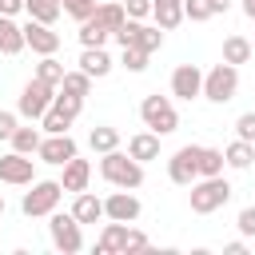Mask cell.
<instances>
[{"mask_svg": "<svg viewBox=\"0 0 255 255\" xmlns=\"http://www.w3.org/2000/svg\"><path fill=\"white\" fill-rule=\"evenodd\" d=\"M100 175L112 183V187H128V191H135V187H143V163L135 159V155H128V151H104L100 155Z\"/></svg>", "mask_w": 255, "mask_h": 255, "instance_id": "6da1fadb", "label": "cell"}, {"mask_svg": "<svg viewBox=\"0 0 255 255\" xmlns=\"http://www.w3.org/2000/svg\"><path fill=\"white\" fill-rule=\"evenodd\" d=\"M227 199H231V183H227L223 175H203V179H195L191 191H187V203H191L195 215H211V211L227 207Z\"/></svg>", "mask_w": 255, "mask_h": 255, "instance_id": "7a4b0ae2", "label": "cell"}, {"mask_svg": "<svg viewBox=\"0 0 255 255\" xmlns=\"http://www.w3.org/2000/svg\"><path fill=\"white\" fill-rule=\"evenodd\" d=\"M139 120H143V128H151L155 135H171V131L179 128V112H175L171 96H159V92H151V96L139 100Z\"/></svg>", "mask_w": 255, "mask_h": 255, "instance_id": "3957f363", "label": "cell"}, {"mask_svg": "<svg viewBox=\"0 0 255 255\" xmlns=\"http://www.w3.org/2000/svg\"><path fill=\"white\" fill-rule=\"evenodd\" d=\"M48 239L60 255H76V251H84V223L72 211H52L48 215Z\"/></svg>", "mask_w": 255, "mask_h": 255, "instance_id": "277c9868", "label": "cell"}, {"mask_svg": "<svg viewBox=\"0 0 255 255\" xmlns=\"http://www.w3.org/2000/svg\"><path fill=\"white\" fill-rule=\"evenodd\" d=\"M60 195H64V183L60 179H32V191H24L20 199V211L28 219H44L60 207Z\"/></svg>", "mask_w": 255, "mask_h": 255, "instance_id": "5b68a950", "label": "cell"}, {"mask_svg": "<svg viewBox=\"0 0 255 255\" xmlns=\"http://www.w3.org/2000/svg\"><path fill=\"white\" fill-rule=\"evenodd\" d=\"M239 92V68L235 64H215L211 72H203V100L207 104H231Z\"/></svg>", "mask_w": 255, "mask_h": 255, "instance_id": "8992f818", "label": "cell"}, {"mask_svg": "<svg viewBox=\"0 0 255 255\" xmlns=\"http://www.w3.org/2000/svg\"><path fill=\"white\" fill-rule=\"evenodd\" d=\"M52 100H56V84H44L40 76H32L24 88H20V100H16V112L24 116V120H32V124H40L44 120V112L52 108Z\"/></svg>", "mask_w": 255, "mask_h": 255, "instance_id": "52a82bcc", "label": "cell"}, {"mask_svg": "<svg viewBox=\"0 0 255 255\" xmlns=\"http://www.w3.org/2000/svg\"><path fill=\"white\" fill-rule=\"evenodd\" d=\"M167 179L175 187H191L199 179V143H183L171 159H167Z\"/></svg>", "mask_w": 255, "mask_h": 255, "instance_id": "ba28073f", "label": "cell"}, {"mask_svg": "<svg viewBox=\"0 0 255 255\" xmlns=\"http://www.w3.org/2000/svg\"><path fill=\"white\" fill-rule=\"evenodd\" d=\"M36 179V159L24 155V151H8L0 155V183H12V187H32Z\"/></svg>", "mask_w": 255, "mask_h": 255, "instance_id": "9c48e42d", "label": "cell"}, {"mask_svg": "<svg viewBox=\"0 0 255 255\" xmlns=\"http://www.w3.org/2000/svg\"><path fill=\"white\" fill-rule=\"evenodd\" d=\"M40 163H52V167H64L72 155H80V143L72 139V131H60V135H44L40 139Z\"/></svg>", "mask_w": 255, "mask_h": 255, "instance_id": "30bf717a", "label": "cell"}, {"mask_svg": "<svg viewBox=\"0 0 255 255\" xmlns=\"http://www.w3.org/2000/svg\"><path fill=\"white\" fill-rule=\"evenodd\" d=\"M171 96L175 100H199L203 96V68L199 64H179L175 72H171Z\"/></svg>", "mask_w": 255, "mask_h": 255, "instance_id": "8fae6325", "label": "cell"}, {"mask_svg": "<svg viewBox=\"0 0 255 255\" xmlns=\"http://www.w3.org/2000/svg\"><path fill=\"white\" fill-rule=\"evenodd\" d=\"M139 211H143V203H139V195H135V191H128V187H116V191L104 199V215H108V219L135 223V219H139Z\"/></svg>", "mask_w": 255, "mask_h": 255, "instance_id": "7c38bea8", "label": "cell"}, {"mask_svg": "<svg viewBox=\"0 0 255 255\" xmlns=\"http://www.w3.org/2000/svg\"><path fill=\"white\" fill-rule=\"evenodd\" d=\"M24 40H28V48H32L36 56H56V52H60V32H52V24H40V20H32V16H28V24H24Z\"/></svg>", "mask_w": 255, "mask_h": 255, "instance_id": "4fadbf2b", "label": "cell"}, {"mask_svg": "<svg viewBox=\"0 0 255 255\" xmlns=\"http://www.w3.org/2000/svg\"><path fill=\"white\" fill-rule=\"evenodd\" d=\"M128 227L131 223H120V219H108L100 239H96V255H124L128 247Z\"/></svg>", "mask_w": 255, "mask_h": 255, "instance_id": "5bb4252c", "label": "cell"}, {"mask_svg": "<svg viewBox=\"0 0 255 255\" xmlns=\"http://www.w3.org/2000/svg\"><path fill=\"white\" fill-rule=\"evenodd\" d=\"M60 183H64V191H88V183H92V163L88 159H80V155H72L68 163H64V175H60Z\"/></svg>", "mask_w": 255, "mask_h": 255, "instance_id": "9a60e30c", "label": "cell"}, {"mask_svg": "<svg viewBox=\"0 0 255 255\" xmlns=\"http://www.w3.org/2000/svg\"><path fill=\"white\" fill-rule=\"evenodd\" d=\"M24 48V24H16V16H0V56H20Z\"/></svg>", "mask_w": 255, "mask_h": 255, "instance_id": "2e32d148", "label": "cell"}, {"mask_svg": "<svg viewBox=\"0 0 255 255\" xmlns=\"http://www.w3.org/2000/svg\"><path fill=\"white\" fill-rule=\"evenodd\" d=\"M80 68H84L92 80H104V76H112L116 60H112L108 48H84V52H80Z\"/></svg>", "mask_w": 255, "mask_h": 255, "instance_id": "e0dca14e", "label": "cell"}, {"mask_svg": "<svg viewBox=\"0 0 255 255\" xmlns=\"http://www.w3.org/2000/svg\"><path fill=\"white\" fill-rule=\"evenodd\" d=\"M159 139H163V135H155L151 128H147V131H135V135L128 139V155H135L139 163H151V159H159Z\"/></svg>", "mask_w": 255, "mask_h": 255, "instance_id": "ac0fdd59", "label": "cell"}, {"mask_svg": "<svg viewBox=\"0 0 255 255\" xmlns=\"http://www.w3.org/2000/svg\"><path fill=\"white\" fill-rule=\"evenodd\" d=\"M72 215H76L80 223H100V219H108V215H104V199L92 195V191H76V199H72Z\"/></svg>", "mask_w": 255, "mask_h": 255, "instance_id": "d6986e66", "label": "cell"}, {"mask_svg": "<svg viewBox=\"0 0 255 255\" xmlns=\"http://www.w3.org/2000/svg\"><path fill=\"white\" fill-rule=\"evenodd\" d=\"M223 159H227V167H231V171H247V167L255 163V143L235 135V139L223 147Z\"/></svg>", "mask_w": 255, "mask_h": 255, "instance_id": "ffe728a7", "label": "cell"}, {"mask_svg": "<svg viewBox=\"0 0 255 255\" xmlns=\"http://www.w3.org/2000/svg\"><path fill=\"white\" fill-rule=\"evenodd\" d=\"M151 16H155V24L163 32H171V28H179L187 20L183 16V0H151Z\"/></svg>", "mask_w": 255, "mask_h": 255, "instance_id": "44dd1931", "label": "cell"}, {"mask_svg": "<svg viewBox=\"0 0 255 255\" xmlns=\"http://www.w3.org/2000/svg\"><path fill=\"white\" fill-rule=\"evenodd\" d=\"M128 48H139V52H147V56H151V52H159V48H163V28H159V24H143V20H139V24H135V40H131Z\"/></svg>", "mask_w": 255, "mask_h": 255, "instance_id": "7402d4cb", "label": "cell"}, {"mask_svg": "<svg viewBox=\"0 0 255 255\" xmlns=\"http://www.w3.org/2000/svg\"><path fill=\"white\" fill-rule=\"evenodd\" d=\"M40 139H44V131H40V128H32V120H28V124H20V128L12 131V139H8V143H12V151L36 155V151H40Z\"/></svg>", "mask_w": 255, "mask_h": 255, "instance_id": "603a6c76", "label": "cell"}, {"mask_svg": "<svg viewBox=\"0 0 255 255\" xmlns=\"http://www.w3.org/2000/svg\"><path fill=\"white\" fill-rule=\"evenodd\" d=\"M76 36H80V48H104V44L112 40V32H108V28H104L96 16L80 20V32H76Z\"/></svg>", "mask_w": 255, "mask_h": 255, "instance_id": "cb8c5ba5", "label": "cell"}, {"mask_svg": "<svg viewBox=\"0 0 255 255\" xmlns=\"http://www.w3.org/2000/svg\"><path fill=\"white\" fill-rule=\"evenodd\" d=\"M88 147H92L96 155H104V151H116V147H120V131H116L112 124H96V128L88 131Z\"/></svg>", "mask_w": 255, "mask_h": 255, "instance_id": "d4e9b609", "label": "cell"}, {"mask_svg": "<svg viewBox=\"0 0 255 255\" xmlns=\"http://www.w3.org/2000/svg\"><path fill=\"white\" fill-rule=\"evenodd\" d=\"M251 56H255V44H251L247 36H227V40H223V60H227V64L239 68V64H247Z\"/></svg>", "mask_w": 255, "mask_h": 255, "instance_id": "484cf974", "label": "cell"}, {"mask_svg": "<svg viewBox=\"0 0 255 255\" xmlns=\"http://www.w3.org/2000/svg\"><path fill=\"white\" fill-rule=\"evenodd\" d=\"M24 12L32 20H40V24H56L64 8H60V0H24Z\"/></svg>", "mask_w": 255, "mask_h": 255, "instance_id": "4316f807", "label": "cell"}, {"mask_svg": "<svg viewBox=\"0 0 255 255\" xmlns=\"http://www.w3.org/2000/svg\"><path fill=\"white\" fill-rule=\"evenodd\" d=\"M96 20H100L108 32H116V28L128 20V12H124V0H108V4H100V8H96Z\"/></svg>", "mask_w": 255, "mask_h": 255, "instance_id": "83f0119b", "label": "cell"}, {"mask_svg": "<svg viewBox=\"0 0 255 255\" xmlns=\"http://www.w3.org/2000/svg\"><path fill=\"white\" fill-rule=\"evenodd\" d=\"M72 124H76V120H72L68 112H60V108L52 104V108L44 112V120H40V131H44V135H60V131H68Z\"/></svg>", "mask_w": 255, "mask_h": 255, "instance_id": "f1b7e54d", "label": "cell"}, {"mask_svg": "<svg viewBox=\"0 0 255 255\" xmlns=\"http://www.w3.org/2000/svg\"><path fill=\"white\" fill-rule=\"evenodd\" d=\"M60 92H68V96H88L92 92V76L84 72V68H76V72H64V84H60Z\"/></svg>", "mask_w": 255, "mask_h": 255, "instance_id": "f546056e", "label": "cell"}, {"mask_svg": "<svg viewBox=\"0 0 255 255\" xmlns=\"http://www.w3.org/2000/svg\"><path fill=\"white\" fill-rule=\"evenodd\" d=\"M223 167H227V159H223L219 147H199V179L203 175H223Z\"/></svg>", "mask_w": 255, "mask_h": 255, "instance_id": "4dcf8cb0", "label": "cell"}, {"mask_svg": "<svg viewBox=\"0 0 255 255\" xmlns=\"http://www.w3.org/2000/svg\"><path fill=\"white\" fill-rule=\"evenodd\" d=\"M64 72H68V68H64L56 56H40V64H36V76H40L44 84H56V88L64 84Z\"/></svg>", "mask_w": 255, "mask_h": 255, "instance_id": "1f68e13d", "label": "cell"}, {"mask_svg": "<svg viewBox=\"0 0 255 255\" xmlns=\"http://www.w3.org/2000/svg\"><path fill=\"white\" fill-rule=\"evenodd\" d=\"M60 8H64V16H72V20L80 24V20L96 16V8H100V4H96V0H60Z\"/></svg>", "mask_w": 255, "mask_h": 255, "instance_id": "d6a6232c", "label": "cell"}, {"mask_svg": "<svg viewBox=\"0 0 255 255\" xmlns=\"http://www.w3.org/2000/svg\"><path fill=\"white\" fill-rule=\"evenodd\" d=\"M120 68H128V72H147V52H139V48H120Z\"/></svg>", "mask_w": 255, "mask_h": 255, "instance_id": "836d02e7", "label": "cell"}, {"mask_svg": "<svg viewBox=\"0 0 255 255\" xmlns=\"http://www.w3.org/2000/svg\"><path fill=\"white\" fill-rule=\"evenodd\" d=\"M183 16L195 20V24H203V20L215 16V8H211V0H183Z\"/></svg>", "mask_w": 255, "mask_h": 255, "instance_id": "e575fe53", "label": "cell"}, {"mask_svg": "<svg viewBox=\"0 0 255 255\" xmlns=\"http://www.w3.org/2000/svg\"><path fill=\"white\" fill-rule=\"evenodd\" d=\"M235 227H239L243 239H251V235H255V207H243V211L235 215Z\"/></svg>", "mask_w": 255, "mask_h": 255, "instance_id": "d590c367", "label": "cell"}, {"mask_svg": "<svg viewBox=\"0 0 255 255\" xmlns=\"http://www.w3.org/2000/svg\"><path fill=\"white\" fill-rule=\"evenodd\" d=\"M235 135H239V139H251V143H255V112H243V116L235 120Z\"/></svg>", "mask_w": 255, "mask_h": 255, "instance_id": "8d00e7d4", "label": "cell"}, {"mask_svg": "<svg viewBox=\"0 0 255 255\" xmlns=\"http://www.w3.org/2000/svg\"><path fill=\"white\" fill-rule=\"evenodd\" d=\"M124 12L131 20H147L151 16V0H124Z\"/></svg>", "mask_w": 255, "mask_h": 255, "instance_id": "74e56055", "label": "cell"}, {"mask_svg": "<svg viewBox=\"0 0 255 255\" xmlns=\"http://www.w3.org/2000/svg\"><path fill=\"white\" fill-rule=\"evenodd\" d=\"M16 128H20V112H4L0 108V139H12Z\"/></svg>", "mask_w": 255, "mask_h": 255, "instance_id": "f35d334b", "label": "cell"}, {"mask_svg": "<svg viewBox=\"0 0 255 255\" xmlns=\"http://www.w3.org/2000/svg\"><path fill=\"white\" fill-rule=\"evenodd\" d=\"M147 247H151V239H147L143 231L128 227V247H124V255H128V251H147Z\"/></svg>", "mask_w": 255, "mask_h": 255, "instance_id": "ab89813d", "label": "cell"}, {"mask_svg": "<svg viewBox=\"0 0 255 255\" xmlns=\"http://www.w3.org/2000/svg\"><path fill=\"white\" fill-rule=\"evenodd\" d=\"M24 12V0H0V16H16Z\"/></svg>", "mask_w": 255, "mask_h": 255, "instance_id": "60d3db41", "label": "cell"}, {"mask_svg": "<svg viewBox=\"0 0 255 255\" xmlns=\"http://www.w3.org/2000/svg\"><path fill=\"white\" fill-rule=\"evenodd\" d=\"M223 255H247V243H243V239H231V243L223 247Z\"/></svg>", "mask_w": 255, "mask_h": 255, "instance_id": "b9f144b4", "label": "cell"}, {"mask_svg": "<svg viewBox=\"0 0 255 255\" xmlns=\"http://www.w3.org/2000/svg\"><path fill=\"white\" fill-rule=\"evenodd\" d=\"M211 8H215V16H219V12H227V8H231V0H211Z\"/></svg>", "mask_w": 255, "mask_h": 255, "instance_id": "7bdbcfd3", "label": "cell"}, {"mask_svg": "<svg viewBox=\"0 0 255 255\" xmlns=\"http://www.w3.org/2000/svg\"><path fill=\"white\" fill-rule=\"evenodd\" d=\"M243 16H247V20H255V0H243Z\"/></svg>", "mask_w": 255, "mask_h": 255, "instance_id": "ee69618b", "label": "cell"}, {"mask_svg": "<svg viewBox=\"0 0 255 255\" xmlns=\"http://www.w3.org/2000/svg\"><path fill=\"white\" fill-rule=\"evenodd\" d=\"M0 219H4V195H0Z\"/></svg>", "mask_w": 255, "mask_h": 255, "instance_id": "f6af8a7d", "label": "cell"}, {"mask_svg": "<svg viewBox=\"0 0 255 255\" xmlns=\"http://www.w3.org/2000/svg\"><path fill=\"white\" fill-rule=\"evenodd\" d=\"M251 44H255V40H251Z\"/></svg>", "mask_w": 255, "mask_h": 255, "instance_id": "bcb514c9", "label": "cell"}]
</instances>
